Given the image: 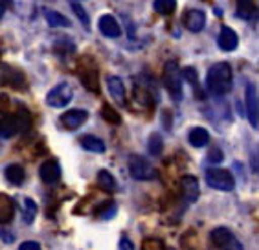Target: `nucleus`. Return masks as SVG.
Here are the masks:
<instances>
[{
  "label": "nucleus",
  "mask_w": 259,
  "mask_h": 250,
  "mask_svg": "<svg viewBox=\"0 0 259 250\" xmlns=\"http://www.w3.org/2000/svg\"><path fill=\"white\" fill-rule=\"evenodd\" d=\"M234 85V72L228 63H215L208 70L206 75V87H208L209 94L213 96H225L232 90Z\"/></svg>",
  "instance_id": "f257e3e1"
},
{
  "label": "nucleus",
  "mask_w": 259,
  "mask_h": 250,
  "mask_svg": "<svg viewBox=\"0 0 259 250\" xmlns=\"http://www.w3.org/2000/svg\"><path fill=\"white\" fill-rule=\"evenodd\" d=\"M164 85L175 101L182 100V96H184V90H182V74H180L179 66H177L175 61H169L164 66Z\"/></svg>",
  "instance_id": "f03ea898"
},
{
  "label": "nucleus",
  "mask_w": 259,
  "mask_h": 250,
  "mask_svg": "<svg viewBox=\"0 0 259 250\" xmlns=\"http://www.w3.org/2000/svg\"><path fill=\"white\" fill-rule=\"evenodd\" d=\"M206 182H208L209 188L219 191H232L235 188L234 175L228 170H223V168H209V170H206Z\"/></svg>",
  "instance_id": "7ed1b4c3"
},
{
  "label": "nucleus",
  "mask_w": 259,
  "mask_h": 250,
  "mask_svg": "<svg viewBox=\"0 0 259 250\" xmlns=\"http://www.w3.org/2000/svg\"><path fill=\"white\" fill-rule=\"evenodd\" d=\"M129 171L131 177L136 180H153L156 177V170L149 164L147 158L140 155H133L129 158Z\"/></svg>",
  "instance_id": "20e7f679"
},
{
  "label": "nucleus",
  "mask_w": 259,
  "mask_h": 250,
  "mask_svg": "<svg viewBox=\"0 0 259 250\" xmlns=\"http://www.w3.org/2000/svg\"><path fill=\"white\" fill-rule=\"evenodd\" d=\"M209 241H211V245L217 246V248H225V250H241L243 245H241L237 237H235L232 232L226 228V226H219V228H213L211 234H209Z\"/></svg>",
  "instance_id": "39448f33"
},
{
  "label": "nucleus",
  "mask_w": 259,
  "mask_h": 250,
  "mask_svg": "<svg viewBox=\"0 0 259 250\" xmlns=\"http://www.w3.org/2000/svg\"><path fill=\"white\" fill-rule=\"evenodd\" d=\"M72 98H74L72 87L68 83H59L46 94V103L50 107H55V109H63L72 101Z\"/></svg>",
  "instance_id": "423d86ee"
},
{
  "label": "nucleus",
  "mask_w": 259,
  "mask_h": 250,
  "mask_svg": "<svg viewBox=\"0 0 259 250\" xmlns=\"http://www.w3.org/2000/svg\"><path fill=\"white\" fill-rule=\"evenodd\" d=\"M28 125H26L24 118H20L17 114H10V116H4L2 120H0V136L2 138H11V136H15L17 133H20L22 129H26Z\"/></svg>",
  "instance_id": "0eeeda50"
},
{
  "label": "nucleus",
  "mask_w": 259,
  "mask_h": 250,
  "mask_svg": "<svg viewBox=\"0 0 259 250\" xmlns=\"http://www.w3.org/2000/svg\"><path fill=\"white\" fill-rule=\"evenodd\" d=\"M180 190H182V197H184L186 202H190V204L197 202V199H199V195H200V186H199L197 177H193V175L182 177V179H180Z\"/></svg>",
  "instance_id": "6e6552de"
},
{
  "label": "nucleus",
  "mask_w": 259,
  "mask_h": 250,
  "mask_svg": "<svg viewBox=\"0 0 259 250\" xmlns=\"http://www.w3.org/2000/svg\"><path fill=\"white\" fill-rule=\"evenodd\" d=\"M182 22H184V28L188 31L199 33L206 26V13L202 10H188L182 17Z\"/></svg>",
  "instance_id": "1a4fd4ad"
},
{
  "label": "nucleus",
  "mask_w": 259,
  "mask_h": 250,
  "mask_svg": "<svg viewBox=\"0 0 259 250\" xmlns=\"http://www.w3.org/2000/svg\"><path fill=\"white\" fill-rule=\"evenodd\" d=\"M259 109H257V89L255 85H246V116H248L250 125L257 129L259 127Z\"/></svg>",
  "instance_id": "9d476101"
},
{
  "label": "nucleus",
  "mask_w": 259,
  "mask_h": 250,
  "mask_svg": "<svg viewBox=\"0 0 259 250\" xmlns=\"http://www.w3.org/2000/svg\"><path fill=\"white\" fill-rule=\"evenodd\" d=\"M89 120V112L83 109H72V110H66L65 114L61 116V123L65 125V129L68 131H75L79 129L81 125L85 123Z\"/></svg>",
  "instance_id": "9b49d317"
},
{
  "label": "nucleus",
  "mask_w": 259,
  "mask_h": 250,
  "mask_svg": "<svg viewBox=\"0 0 259 250\" xmlns=\"http://www.w3.org/2000/svg\"><path fill=\"white\" fill-rule=\"evenodd\" d=\"M39 177H40V180H42L45 184H55V182L61 179L59 162L54 160V158L42 162V164H40V170H39Z\"/></svg>",
  "instance_id": "f8f14e48"
},
{
  "label": "nucleus",
  "mask_w": 259,
  "mask_h": 250,
  "mask_svg": "<svg viewBox=\"0 0 259 250\" xmlns=\"http://www.w3.org/2000/svg\"><path fill=\"white\" fill-rule=\"evenodd\" d=\"M98 28H100L101 33H103L105 37H109V39H118V37H121V26L112 15L100 17Z\"/></svg>",
  "instance_id": "ddd939ff"
},
{
  "label": "nucleus",
  "mask_w": 259,
  "mask_h": 250,
  "mask_svg": "<svg viewBox=\"0 0 259 250\" xmlns=\"http://www.w3.org/2000/svg\"><path fill=\"white\" fill-rule=\"evenodd\" d=\"M217 45H219L221 50H225V52L235 50V48H237V45H239L237 33H235L232 28H228V26H223V28H221L219 37H217Z\"/></svg>",
  "instance_id": "4468645a"
},
{
  "label": "nucleus",
  "mask_w": 259,
  "mask_h": 250,
  "mask_svg": "<svg viewBox=\"0 0 259 250\" xmlns=\"http://www.w3.org/2000/svg\"><path fill=\"white\" fill-rule=\"evenodd\" d=\"M81 83H83L90 92L100 94V74H98L96 65L85 66V70L81 72Z\"/></svg>",
  "instance_id": "2eb2a0df"
},
{
  "label": "nucleus",
  "mask_w": 259,
  "mask_h": 250,
  "mask_svg": "<svg viewBox=\"0 0 259 250\" xmlns=\"http://www.w3.org/2000/svg\"><path fill=\"white\" fill-rule=\"evenodd\" d=\"M107 87H109V92L110 96L114 98L118 103H120L121 107L127 105V98H125V85H123V81L118 77V75H110L109 79H107Z\"/></svg>",
  "instance_id": "dca6fc26"
},
{
  "label": "nucleus",
  "mask_w": 259,
  "mask_h": 250,
  "mask_svg": "<svg viewBox=\"0 0 259 250\" xmlns=\"http://www.w3.org/2000/svg\"><path fill=\"white\" fill-rule=\"evenodd\" d=\"M15 217V206L13 200L6 193H0V225H8Z\"/></svg>",
  "instance_id": "f3484780"
},
{
  "label": "nucleus",
  "mask_w": 259,
  "mask_h": 250,
  "mask_svg": "<svg viewBox=\"0 0 259 250\" xmlns=\"http://www.w3.org/2000/svg\"><path fill=\"white\" fill-rule=\"evenodd\" d=\"M96 182L100 186L101 190L107 191V193H112V191L118 190V182L112 175H110V171L107 170H100L98 171V175H96Z\"/></svg>",
  "instance_id": "a211bd4d"
},
{
  "label": "nucleus",
  "mask_w": 259,
  "mask_h": 250,
  "mask_svg": "<svg viewBox=\"0 0 259 250\" xmlns=\"http://www.w3.org/2000/svg\"><path fill=\"white\" fill-rule=\"evenodd\" d=\"M4 175L8 179V182H11L13 186H20L24 182L26 179V173H24V168L19 164H10L8 168L4 170Z\"/></svg>",
  "instance_id": "6ab92c4d"
},
{
  "label": "nucleus",
  "mask_w": 259,
  "mask_h": 250,
  "mask_svg": "<svg viewBox=\"0 0 259 250\" xmlns=\"http://www.w3.org/2000/svg\"><path fill=\"white\" fill-rule=\"evenodd\" d=\"M188 140H190V144L193 147H204L209 142V133L204 127H193L190 131V135H188Z\"/></svg>",
  "instance_id": "aec40b11"
},
{
  "label": "nucleus",
  "mask_w": 259,
  "mask_h": 250,
  "mask_svg": "<svg viewBox=\"0 0 259 250\" xmlns=\"http://www.w3.org/2000/svg\"><path fill=\"white\" fill-rule=\"evenodd\" d=\"M81 140V145L85 147L87 151H92V153H105V142L98 136H92V135H85L79 138Z\"/></svg>",
  "instance_id": "412c9836"
},
{
  "label": "nucleus",
  "mask_w": 259,
  "mask_h": 250,
  "mask_svg": "<svg viewBox=\"0 0 259 250\" xmlns=\"http://www.w3.org/2000/svg\"><path fill=\"white\" fill-rule=\"evenodd\" d=\"M2 79H4L8 85L15 87V89H22V87L26 85L24 75L20 74L19 70H15V68H4V77H2Z\"/></svg>",
  "instance_id": "4be33fe9"
},
{
  "label": "nucleus",
  "mask_w": 259,
  "mask_h": 250,
  "mask_svg": "<svg viewBox=\"0 0 259 250\" xmlns=\"http://www.w3.org/2000/svg\"><path fill=\"white\" fill-rule=\"evenodd\" d=\"M235 4H237V17H239V19L248 20L254 17V13H255L254 0H235Z\"/></svg>",
  "instance_id": "5701e85b"
},
{
  "label": "nucleus",
  "mask_w": 259,
  "mask_h": 250,
  "mask_svg": "<svg viewBox=\"0 0 259 250\" xmlns=\"http://www.w3.org/2000/svg\"><path fill=\"white\" fill-rule=\"evenodd\" d=\"M45 17H46V22H48L50 28H68L70 26V20L66 19L65 15H61L59 11L48 10L45 13Z\"/></svg>",
  "instance_id": "b1692460"
},
{
  "label": "nucleus",
  "mask_w": 259,
  "mask_h": 250,
  "mask_svg": "<svg viewBox=\"0 0 259 250\" xmlns=\"http://www.w3.org/2000/svg\"><path fill=\"white\" fill-rule=\"evenodd\" d=\"M182 75H184V79L188 81L191 87H193L197 98H199V100H200V98H204V92H200V89H199V74H197V70H195L193 66H188V68H184Z\"/></svg>",
  "instance_id": "393cba45"
},
{
  "label": "nucleus",
  "mask_w": 259,
  "mask_h": 250,
  "mask_svg": "<svg viewBox=\"0 0 259 250\" xmlns=\"http://www.w3.org/2000/svg\"><path fill=\"white\" fill-rule=\"evenodd\" d=\"M22 212H24V223H28V225H31L35 221V217H37V214H39V208H37V204L33 202V199H28L26 197L24 200H22Z\"/></svg>",
  "instance_id": "a878e982"
},
{
  "label": "nucleus",
  "mask_w": 259,
  "mask_h": 250,
  "mask_svg": "<svg viewBox=\"0 0 259 250\" xmlns=\"http://www.w3.org/2000/svg\"><path fill=\"white\" fill-rule=\"evenodd\" d=\"M153 8L158 15H171L177 10V0H155Z\"/></svg>",
  "instance_id": "bb28decb"
},
{
  "label": "nucleus",
  "mask_w": 259,
  "mask_h": 250,
  "mask_svg": "<svg viewBox=\"0 0 259 250\" xmlns=\"http://www.w3.org/2000/svg\"><path fill=\"white\" fill-rule=\"evenodd\" d=\"M101 118H103L105 121H109L110 125H120L121 123V116L118 114V112H116L109 103H105L103 109H101Z\"/></svg>",
  "instance_id": "cd10ccee"
},
{
  "label": "nucleus",
  "mask_w": 259,
  "mask_h": 250,
  "mask_svg": "<svg viewBox=\"0 0 259 250\" xmlns=\"http://www.w3.org/2000/svg\"><path fill=\"white\" fill-rule=\"evenodd\" d=\"M147 147H149V153L151 155L158 156L160 153H162V149H164V140H162V136L158 135V133H153L149 138V144H147Z\"/></svg>",
  "instance_id": "c85d7f7f"
},
{
  "label": "nucleus",
  "mask_w": 259,
  "mask_h": 250,
  "mask_svg": "<svg viewBox=\"0 0 259 250\" xmlns=\"http://www.w3.org/2000/svg\"><path fill=\"white\" fill-rule=\"evenodd\" d=\"M72 10H74V13L77 15V19L81 20V24L85 26V30H90V19H89V15H87V11L83 10V6L77 4V2H72Z\"/></svg>",
  "instance_id": "c756f323"
},
{
  "label": "nucleus",
  "mask_w": 259,
  "mask_h": 250,
  "mask_svg": "<svg viewBox=\"0 0 259 250\" xmlns=\"http://www.w3.org/2000/svg\"><path fill=\"white\" fill-rule=\"evenodd\" d=\"M98 215H100L101 219H110V217H114L116 204L114 202H107V204H103L101 208H98Z\"/></svg>",
  "instance_id": "7c9ffc66"
},
{
  "label": "nucleus",
  "mask_w": 259,
  "mask_h": 250,
  "mask_svg": "<svg viewBox=\"0 0 259 250\" xmlns=\"http://www.w3.org/2000/svg\"><path fill=\"white\" fill-rule=\"evenodd\" d=\"M223 158H225V155H223V151H221L219 147H213V149L209 151L208 162H211V164H219V162H223Z\"/></svg>",
  "instance_id": "2f4dec72"
},
{
  "label": "nucleus",
  "mask_w": 259,
  "mask_h": 250,
  "mask_svg": "<svg viewBox=\"0 0 259 250\" xmlns=\"http://www.w3.org/2000/svg\"><path fill=\"white\" fill-rule=\"evenodd\" d=\"M19 248L20 250H40V245L39 243H35V241H26V243H22Z\"/></svg>",
  "instance_id": "473e14b6"
},
{
  "label": "nucleus",
  "mask_w": 259,
  "mask_h": 250,
  "mask_svg": "<svg viewBox=\"0 0 259 250\" xmlns=\"http://www.w3.org/2000/svg\"><path fill=\"white\" fill-rule=\"evenodd\" d=\"M120 248L121 250H127V248L133 250V248H135V245H133V243H131V241L127 239V237H123V239L120 241Z\"/></svg>",
  "instance_id": "72a5a7b5"
},
{
  "label": "nucleus",
  "mask_w": 259,
  "mask_h": 250,
  "mask_svg": "<svg viewBox=\"0 0 259 250\" xmlns=\"http://www.w3.org/2000/svg\"><path fill=\"white\" fill-rule=\"evenodd\" d=\"M8 10V8H6L4 4H2V2H0V19H2V15H4V11Z\"/></svg>",
  "instance_id": "f704fd0d"
},
{
  "label": "nucleus",
  "mask_w": 259,
  "mask_h": 250,
  "mask_svg": "<svg viewBox=\"0 0 259 250\" xmlns=\"http://www.w3.org/2000/svg\"><path fill=\"white\" fill-rule=\"evenodd\" d=\"M0 2H2V4H4L6 8H11V4H13V2H11V0H0Z\"/></svg>",
  "instance_id": "c9c22d12"
}]
</instances>
